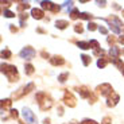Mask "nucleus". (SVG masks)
Instances as JSON below:
<instances>
[{
    "label": "nucleus",
    "instance_id": "obj_1",
    "mask_svg": "<svg viewBox=\"0 0 124 124\" xmlns=\"http://www.w3.org/2000/svg\"><path fill=\"white\" fill-rule=\"evenodd\" d=\"M1 73H3V74H6L7 78H8L11 82H14V81H18V80H19L16 66L7 65V63H1Z\"/></svg>",
    "mask_w": 124,
    "mask_h": 124
},
{
    "label": "nucleus",
    "instance_id": "obj_2",
    "mask_svg": "<svg viewBox=\"0 0 124 124\" xmlns=\"http://www.w3.org/2000/svg\"><path fill=\"white\" fill-rule=\"evenodd\" d=\"M37 101H38V104H39V107H40L42 111L50 109V108H51V105H53V102H51L50 97L47 96V93H45V92H39V93H38V94H37Z\"/></svg>",
    "mask_w": 124,
    "mask_h": 124
},
{
    "label": "nucleus",
    "instance_id": "obj_3",
    "mask_svg": "<svg viewBox=\"0 0 124 124\" xmlns=\"http://www.w3.org/2000/svg\"><path fill=\"white\" fill-rule=\"evenodd\" d=\"M76 89H77V92L80 93L81 94V97H84V99H89V101L92 102H96V96H94V94H93L92 92H90L89 89H88L86 86H78V88H76Z\"/></svg>",
    "mask_w": 124,
    "mask_h": 124
},
{
    "label": "nucleus",
    "instance_id": "obj_4",
    "mask_svg": "<svg viewBox=\"0 0 124 124\" xmlns=\"http://www.w3.org/2000/svg\"><path fill=\"white\" fill-rule=\"evenodd\" d=\"M97 92H99L101 96L108 97V96H111L112 93H113V88H112L109 84H101V85L97 86Z\"/></svg>",
    "mask_w": 124,
    "mask_h": 124
},
{
    "label": "nucleus",
    "instance_id": "obj_5",
    "mask_svg": "<svg viewBox=\"0 0 124 124\" xmlns=\"http://www.w3.org/2000/svg\"><path fill=\"white\" fill-rule=\"evenodd\" d=\"M63 102H65V105L70 107V108H74L76 104H77V101H76L74 96H73V94H71L69 90H66L65 94H63Z\"/></svg>",
    "mask_w": 124,
    "mask_h": 124
},
{
    "label": "nucleus",
    "instance_id": "obj_6",
    "mask_svg": "<svg viewBox=\"0 0 124 124\" xmlns=\"http://www.w3.org/2000/svg\"><path fill=\"white\" fill-rule=\"evenodd\" d=\"M32 89H34V84H32V82H30L27 86H23L22 89H19V92H16L15 94H14V99H15V100L20 99V97H23L24 94H27V93L30 92V90H32Z\"/></svg>",
    "mask_w": 124,
    "mask_h": 124
},
{
    "label": "nucleus",
    "instance_id": "obj_7",
    "mask_svg": "<svg viewBox=\"0 0 124 124\" xmlns=\"http://www.w3.org/2000/svg\"><path fill=\"white\" fill-rule=\"evenodd\" d=\"M20 57L24 59H32L35 57V50L31 49V47H24V49L20 51Z\"/></svg>",
    "mask_w": 124,
    "mask_h": 124
},
{
    "label": "nucleus",
    "instance_id": "obj_8",
    "mask_svg": "<svg viewBox=\"0 0 124 124\" xmlns=\"http://www.w3.org/2000/svg\"><path fill=\"white\" fill-rule=\"evenodd\" d=\"M40 4H42V8L43 9H49V11H53V12H58L59 9H61V7L51 3V1H42Z\"/></svg>",
    "mask_w": 124,
    "mask_h": 124
},
{
    "label": "nucleus",
    "instance_id": "obj_9",
    "mask_svg": "<svg viewBox=\"0 0 124 124\" xmlns=\"http://www.w3.org/2000/svg\"><path fill=\"white\" fill-rule=\"evenodd\" d=\"M23 116H24V119H26V121L27 123H30V124H34L35 123V116H34V113L30 111L28 108H24L23 109Z\"/></svg>",
    "mask_w": 124,
    "mask_h": 124
},
{
    "label": "nucleus",
    "instance_id": "obj_10",
    "mask_svg": "<svg viewBox=\"0 0 124 124\" xmlns=\"http://www.w3.org/2000/svg\"><path fill=\"white\" fill-rule=\"evenodd\" d=\"M107 99H108V100H107V105H108V107H115L116 104H117V101H119L120 97H119V94H116V93L113 92L111 96H108Z\"/></svg>",
    "mask_w": 124,
    "mask_h": 124
},
{
    "label": "nucleus",
    "instance_id": "obj_11",
    "mask_svg": "<svg viewBox=\"0 0 124 124\" xmlns=\"http://www.w3.org/2000/svg\"><path fill=\"white\" fill-rule=\"evenodd\" d=\"M31 15H32V18L34 19H38V20H39V19H43V11H42V9H39V8H32L31 9Z\"/></svg>",
    "mask_w": 124,
    "mask_h": 124
},
{
    "label": "nucleus",
    "instance_id": "obj_12",
    "mask_svg": "<svg viewBox=\"0 0 124 124\" xmlns=\"http://www.w3.org/2000/svg\"><path fill=\"white\" fill-rule=\"evenodd\" d=\"M50 62H51V65L58 66V65H63V63H65V59L59 55H54L53 58H50Z\"/></svg>",
    "mask_w": 124,
    "mask_h": 124
},
{
    "label": "nucleus",
    "instance_id": "obj_13",
    "mask_svg": "<svg viewBox=\"0 0 124 124\" xmlns=\"http://www.w3.org/2000/svg\"><path fill=\"white\" fill-rule=\"evenodd\" d=\"M11 104H12V101L9 99H6V100H1V109H9V107H11Z\"/></svg>",
    "mask_w": 124,
    "mask_h": 124
},
{
    "label": "nucleus",
    "instance_id": "obj_14",
    "mask_svg": "<svg viewBox=\"0 0 124 124\" xmlns=\"http://www.w3.org/2000/svg\"><path fill=\"white\" fill-rule=\"evenodd\" d=\"M111 57L112 58H119V55H120V51H119V49L117 47H115V46H112L111 47Z\"/></svg>",
    "mask_w": 124,
    "mask_h": 124
},
{
    "label": "nucleus",
    "instance_id": "obj_15",
    "mask_svg": "<svg viewBox=\"0 0 124 124\" xmlns=\"http://www.w3.org/2000/svg\"><path fill=\"white\" fill-rule=\"evenodd\" d=\"M55 26H57L58 28H61V30H63V28H66V27L69 26V23L66 22V20H57Z\"/></svg>",
    "mask_w": 124,
    "mask_h": 124
},
{
    "label": "nucleus",
    "instance_id": "obj_16",
    "mask_svg": "<svg viewBox=\"0 0 124 124\" xmlns=\"http://www.w3.org/2000/svg\"><path fill=\"white\" fill-rule=\"evenodd\" d=\"M24 71L27 76H31L32 73H34V66L31 65V63H27V65L24 66Z\"/></svg>",
    "mask_w": 124,
    "mask_h": 124
},
{
    "label": "nucleus",
    "instance_id": "obj_17",
    "mask_svg": "<svg viewBox=\"0 0 124 124\" xmlns=\"http://www.w3.org/2000/svg\"><path fill=\"white\" fill-rule=\"evenodd\" d=\"M112 61H113V63H115L119 69H121V71H123V68H124V62L123 61H120L119 58H112Z\"/></svg>",
    "mask_w": 124,
    "mask_h": 124
},
{
    "label": "nucleus",
    "instance_id": "obj_18",
    "mask_svg": "<svg viewBox=\"0 0 124 124\" xmlns=\"http://www.w3.org/2000/svg\"><path fill=\"white\" fill-rule=\"evenodd\" d=\"M89 45H90V47H92L94 51H99V50H100V45H99V42H97V40H94V39L90 40Z\"/></svg>",
    "mask_w": 124,
    "mask_h": 124
},
{
    "label": "nucleus",
    "instance_id": "obj_19",
    "mask_svg": "<svg viewBox=\"0 0 124 124\" xmlns=\"http://www.w3.org/2000/svg\"><path fill=\"white\" fill-rule=\"evenodd\" d=\"M81 59H82V63H84L85 66H88L90 63V57L86 55V54H82V55H81Z\"/></svg>",
    "mask_w": 124,
    "mask_h": 124
},
{
    "label": "nucleus",
    "instance_id": "obj_20",
    "mask_svg": "<svg viewBox=\"0 0 124 124\" xmlns=\"http://www.w3.org/2000/svg\"><path fill=\"white\" fill-rule=\"evenodd\" d=\"M80 15H81V14L78 12V9H77V8H73V9H71V12H70V18H71V19L80 18Z\"/></svg>",
    "mask_w": 124,
    "mask_h": 124
},
{
    "label": "nucleus",
    "instance_id": "obj_21",
    "mask_svg": "<svg viewBox=\"0 0 124 124\" xmlns=\"http://www.w3.org/2000/svg\"><path fill=\"white\" fill-rule=\"evenodd\" d=\"M78 47L80 49H82V50H88V49H90V45L89 43H86V42H78Z\"/></svg>",
    "mask_w": 124,
    "mask_h": 124
},
{
    "label": "nucleus",
    "instance_id": "obj_22",
    "mask_svg": "<svg viewBox=\"0 0 124 124\" xmlns=\"http://www.w3.org/2000/svg\"><path fill=\"white\" fill-rule=\"evenodd\" d=\"M105 65H107V59L105 58H101V59H99V61H97V66H99V68H105Z\"/></svg>",
    "mask_w": 124,
    "mask_h": 124
},
{
    "label": "nucleus",
    "instance_id": "obj_23",
    "mask_svg": "<svg viewBox=\"0 0 124 124\" xmlns=\"http://www.w3.org/2000/svg\"><path fill=\"white\" fill-rule=\"evenodd\" d=\"M80 18H81V19H88V20H90V19H92L93 16L90 15V14H88V12H81Z\"/></svg>",
    "mask_w": 124,
    "mask_h": 124
},
{
    "label": "nucleus",
    "instance_id": "obj_24",
    "mask_svg": "<svg viewBox=\"0 0 124 124\" xmlns=\"http://www.w3.org/2000/svg\"><path fill=\"white\" fill-rule=\"evenodd\" d=\"M3 15L6 16V18H14V16H15V14H14V12H11L9 9H4Z\"/></svg>",
    "mask_w": 124,
    "mask_h": 124
},
{
    "label": "nucleus",
    "instance_id": "obj_25",
    "mask_svg": "<svg viewBox=\"0 0 124 124\" xmlns=\"http://www.w3.org/2000/svg\"><path fill=\"white\" fill-rule=\"evenodd\" d=\"M68 77H69V73H63V74H61L58 77V80H59V82H65Z\"/></svg>",
    "mask_w": 124,
    "mask_h": 124
},
{
    "label": "nucleus",
    "instance_id": "obj_26",
    "mask_svg": "<svg viewBox=\"0 0 124 124\" xmlns=\"http://www.w3.org/2000/svg\"><path fill=\"white\" fill-rule=\"evenodd\" d=\"M1 57H3V58H9V57H11V51H9V50H3V51H1Z\"/></svg>",
    "mask_w": 124,
    "mask_h": 124
},
{
    "label": "nucleus",
    "instance_id": "obj_27",
    "mask_svg": "<svg viewBox=\"0 0 124 124\" xmlns=\"http://www.w3.org/2000/svg\"><path fill=\"white\" fill-rule=\"evenodd\" d=\"M88 30H89V31L97 30V24H96V23H90V22H89V24H88Z\"/></svg>",
    "mask_w": 124,
    "mask_h": 124
},
{
    "label": "nucleus",
    "instance_id": "obj_28",
    "mask_svg": "<svg viewBox=\"0 0 124 124\" xmlns=\"http://www.w3.org/2000/svg\"><path fill=\"white\" fill-rule=\"evenodd\" d=\"M18 8L20 9V11H22V9H27V8H30V4H28V3H22Z\"/></svg>",
    "mask_w": 124,
    "mask_h": 124
},
{
    "label": "nucleus",
    "instance_id": "obj_29",
    "mask_svg": "<svg viewBox=\"0 0 124 124\" xmlns=\"http://www.w3.org/2000/svg\"><path fill=\"white\" fill-rule=\"evenodd\" d=\"M74 31H76V32H80V34H81V32L84 31V28H82V26H81V24H76V26H74Z\"/></svg>",
    "mask_w": 124,
    "mask_h": 124
},
{
    "label": "nucleus",
    "instance_id": "obj_30",
    "mask_svg": "<svg viewBox=\"0 0 124 124\" xmlns=\"http://www.w3.org/2000/svg\"><path fill=\"white\" fill-rule=\"evenodd\" d=\"M63 7H65L66 9H70L71 7H73V1H65V3H63Z\"/></svg>",
    "mask_w": 124,
    "mask_h": 124
},
{
    "label": "nucleus",
    "instance_id": "obj_31",
    "mask_svg": "<svg viewBox=\"0 0 124 124\" xmlns=\"http://www.w3.org/2000/svg\"><path fill=\"white\" fill-rule=\"evenodd\" d=\"M102 124H112L111 117H108V116H107V117H104V119H102Z\"/></svg>",
    "mask_w": 124,
    "mask_h": 124
},
{
    "label": "nucleus",
    "instance_id": "obj_32",
    "mask_svg": "<svg viewBox=\"0 0 124 124\" xmlns=\"http://www.w3.org/2000/svg\"><path fill=\"white\" fill-rule=\"evenodd\" d=\"M81 124H97V123H96V121H93V120H88V119H86V120H84Z\"/></svg>",
    "mask_w": 124,
    "mask_h": 124
},
{
    "label": "nucleus",
    "instance_id": "obj_33",
    "mask_svg": "<svg viewBox=\"0 0 124 124\" xmlns=\"http://www.w3.org/2000/svg\"><path fill=\"white\" fill-rule=\"evenodd\" d=\"M11 116L12 117H18V111L16 109H11Z\"/></svg>",
    "mask_w": 124,
    "mask_h": 124
},
{
    "label": "nucleus",
    "instance_id": "obj_34",
    "mask_svg": "<svg viewBox=\"0 0 124 124\" xmlns=\"http://www.w3.org/2000/svg\"><path fill=\"white\" fill-rule=\"evenodd\" d=\"M113 42H115V38H113V37H108V43L112 45Z\"/></svg>",
    "mask_w": 124,
    "mask_h": 124
},
{
    "label": "nucleus",
    "instance_id": "obj_35",
    "mask_svg": "<svg viewBox=\"0 0 124 124\" xmlns=\"http://www.w3.org/2000/svg\"><path fill=\"white\" fill-rule=\"evenodd\" d=\"M99 30H100V32H102V34H107V28L105 27H100Z\"/></svg>",
    "mask_w": 124,
    "mask_h": 124
},
{
    "label": "nucleus",
    "instance_id": "obj_36",
    "mask_svg": "<svg viewBox=\"0 0 124 124\" xmlns=\"http://www.w3.org/2000/svg\"><path fill=\"white\" fill-rule=\"evenodd\" d=\"M97 4H99L100 7H104L105 6V1H97Z\"/></svg>",
    "mask_w": 124,
    "mask_h": 124
},
{
    "label": "nucleus",
    "instance_id": "obj_37",
    "mask_svg": "<svg viewBox=\"0 0 124 124\" xmlns=\"http://www.w3.org/2000/svg\"><path fill=\"white\" fill-rule=\"evenodd\" d=\"M119 42H120L121 45H124V37H120V38H119Z\"/></svg>",
    "mask_w": 124,
    "mask_h": 124
},
{
    "label": "nucleus",
    "instance_id": "obj_38",
    "mask_svg": "<svg viewBox=\"0 0 124 124\" xmlns=\"http://www.w3.org/2000/svg\"><path fill=\"white\" fill-rule=\"evenodd\" d=\"M42 57H45V58H46V57H49V54H46V51H42Z\"/></svg>",
    "mask_w": 124,
    "mask_h": 124
},
{
    "label": "nucleus",
    "instance_id": "obj_39",
    "mask_svg": "<svg viewBox=\"0 0 124 124\" xmlns=\"http://www.w3.org/2000/svg\"><path fill=\"white\" fill-rule=\"evenodd\" d=\"M11 31H12V32H16V28L14 27V26H11Z\"/></svg>",
    "mask_w": 124,
    "mask_h": 124
},
{
    "label": "nucleus",
    "instance_id": "obj_40",
    "mask_svg": "<svg viewBox=\"0 0 124 124\" xmlns=\"http://www.w3.org/2000/svg\"><path fill=\"white\" fill-rule=\"evenodd\" d=\"M123 16H124V9H123Z\"/></svg>",
    "mask_w": 124,
    "mask_h": 124
},
{
    "label": "nucleus",
    "instance_id": "obj_41",
    "mask_svg": "<svg viewBox=\"0 0 124 124\" xmlns=\"http://www.w3.org/2000/svg\"><path fill=\"white\" fill-rule=\"evenodd\" d=\"M123 74H124V69H123Z\"/></svg>",
    "mask_w": 124,
    "mask_h": 124
},
{
    "label": "nucleus",
    "instance_id": "obj_42",
    "mask_svg": "<svg viewBox=\"0 0 124 124\" xmlns=\"http://www.w3.org/2000/svg\"><path fill=\"white\" fill-rule=\"evenodd\" d=\"M123 54H124V51H123Z\"/></svg>",
    "mask_w": 124,
    "mask_h": 124
}]
</instances>
